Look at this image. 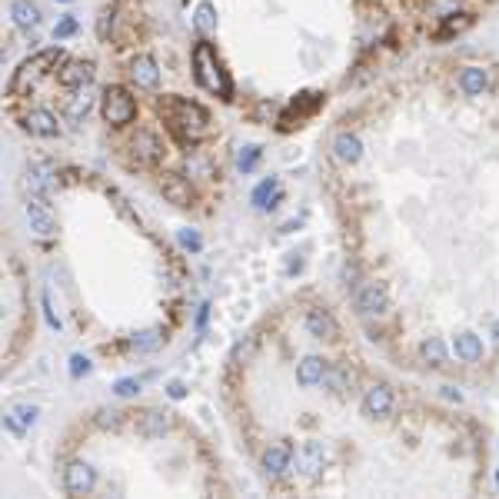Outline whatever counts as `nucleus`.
I'll list each match as a JSON object with an SVG mask.
<instances>
[{"label":"nucleus","instance_id":"nucleus-1","mask_svg":"<svg viewBox=\"0 0 499 499\" xmlns=\"http://www.w3.org/2000/svg\"><path fill=\"white\" fill-rule=\"evenodd\" d=\"M157 113L164 117L166 130L180 140L183 147L197 143L207 134V110L187 97H160L157 100Z\"/></svg>","mask_w":499,"mask_h":499},{"label":"nucleus","instance_id":"nucleus-2","mask_svg":"<svg viewBox=\"0 0 499 499\" xmlns=\"http://www.w3.org/2000/svg\"><path fill=\"white\" fill-rule=\"evenodd\" d=\"M193 74H197L200 87L216 93L220 100H230V97H233V80H230V74L223 70V63L216 57L213 44H207V40H200V44L193 47Z\"/></svg>","mask_w":499,"mask_h":499},{"label":"nucleus","instance_id":"nucleus-3","mask_svg":"<svg viewBox=\"0 0 499 499\" xmlns=\"http://www.w3.org/2000/svg\"><path fill=\"white\" fill-rule=\"evenodd\" d=\"M57 63H63V50H61V47H50V50L33 54V57H27V61L17 67V74H14V80H10V87H7V90H10V93L27 90V87H33V84H37L44 74H50Z\"/></svg>","mask_w":499,"mask_h":499},{"label":"nucleus","instance_id":"nucleus-4","mask_svg":"<svg viewBox=\"0 0 499 499\" xmlns=\"http://www.w3.org/2000/svg\"><path fill=\"white\" fill-rule=\"evenodd\" d=\"M100 113H104L106 123H113V127H123V123H130L136 117V100L130 97L127 87H106L104 97H100Z\"/></svg>","mask_w":499,"mask_h":499},{"label":"nucleus","instance_id":"nucleus-5","mask_svg":"<svg viewBox=\"0 0 499 499\" xmlns=\"http://www.w3.org/2000/svg\"><path fill=\"white\" fill-rule=\"evenodd\" d=\"M57 166L50 164V160H33L31 170H27V187H31L33 197H50L54 190H57Z\"/></svg>","mask_w":499,"mask_h":499},{"label":"nucleus","instance_id":"nucleus-6","mask_svg":"<svg viewBox=\"0 0 499 499\" xmlns=\"http://www.w3.org/2000/svg\"><path fill=\"white\" fill-rule=\"evenodd\" d=\"M386 306H390V293L383 283H363L356 290V313L379 317V313H386Z\"/></svg>","mask_w":499,"mask_h":499},{"label":"nucleus","instance_id":"nucleus-7","mask_svg":"<svg viewBox=\"0 0 499 499\" xmlns=\"http://www.w3.org/2000/svg\"><path fill=\"white\" fill-rule=\"evenodd\" d=\"M93 483H97V476H93V469L84 463V459H74L70 466L63 469V486H67V493L70 496H84V493H90Z\"/></svg>","mask_w":499,"mask_h":499},{"label":"nucleus","instance_id":"nucleus-8","mask_svg":"<svg viewBox=\"0 0 499 499\" xmlns=\"http://www.w3.org/2000/svg\"><path fill=\"white\" fill-rule=\"evenodd\" d=\"M319 106H323V93H317V90H306V93H300L293 104H290V110L280 117V127L283 130H290L293 127V117H296V127H300V120L303 117H310V113H317Z\"/></svg>","mask_w":499,"mask_h":499},{"label":"nucleus","instance_id":"nucleus-9","mask_svg":"<svg viewBox=\"0 0 499 499\" xmlns=\"http://www.w3.org/2000/svg\"><path fill=\"white\" fill-rule=\"evenodd\" d=\"M130 77H134L136 87H143V90H157L160 87V67L153 61L150 54H136L134 61H130Z\"/></svg>","mask_w":499,"mask_h":499},{"label":"nucleus","instance_id":"nucleus-10","mask_svg":"<svg viewBox=\"0 0 499 499\" xmlns=\"http://www.w3.org/2000/svg\"><path fill=\"white\" fill-rule=\"evenodd\" d=\"M27 220H31V230L37 237H54L57 233V220H54V213L47 210L44 197H33L27 203Z\"/></svg>","mask_w":499,"mask_h":499},{"label":"nucleus","instance_id":"nucleus-11","mask_svg":"<svg viewBox=\"0 0 499 499\" xmlns=\"http://www.w3.org/2000/svg\"><path fill=\"white\" fill-rule=\"evenodd\" d=\"M160 193H164L173 207H190V203H193V190H190V183L183 180L180 173H164V177H160Z\"/></svg>","mask_w":499,"mask_h":499},{"label":"nucleus","instance_id":"nucleus-12","mask_svg":"<svg viewBox=\"0 0 499 499\" xmlns=\"http://www.w3.org/2000/svg\"><path fill=\"white\" fill-rule=\"evenodd\" d=\"M393 409V390L386 386V383H377V386H370L363 396V413L366 416H386Z\"/></svg>","mask_w":499,"mask_h":499},{"label":"nucleus","instance_id":"nucleus-13","mask_svg":"<svg viewBox=\"0 0 499 499\" xmlns=\"http://www.w3.org/2000/svg\"><path fill=\"white\" fill-rule=\"evenodd\" d=\"M130 147H134L136 160H143V164H157V160L164 157V143H160L157 134H150V130H136V136L130 140Z\"/></svg>","mask_w":499,"mask_h":499},{"label":"nucleus","instance_id":"nucleus-14","mask_svg":"<svg viewBox=\"0 0 499 499\" xmlns=\"http://www.w3.org/2000/svg\"><path fill=\"white\" fill-rule=\"evenodd\" d=\"M57 80H61L63 87H87L93 80V63L90 61H63V70Z\"/></svg>","mask_w":499,"mask_h":499},{"label":"nucleus","instance_id":"nucleus-15","mask_svg":"<svg viewBox=\"0 0 499 499\" xmlns=\"http://www.w3.org/2000/svg\"><path fill=\"white\" fill-rule=\"evenodd\" d=\"M3 423H7V429H10V433L24 436V433H27V429H31V426L37 423V406L17 403V406H10V413L3 416Z\"/></svg>","mask_w":499,"mask_h":499},{"label":"nucleus","instance_id":"nucleus-16","mask_svg":"<svg viewBox=\"0 0 499 499\" xmlns=\"http://www.w3.org/2000/svg\"><path fill=\"white\" fill-rule=\"evenodd\" d=\"M333 153H336V160H343V164H356L360 157H363V143H360V136L343 130V134H336L333 140Z\"/></svg>","mask_w":499,"mask_h":499},{"label":"nucleus","instance_id":"nucleus-17","mask_svg":"<svg viewBox=\"0 0 499 499\" xmlns=\"http://www.w3.org/2000/svg\"><path fill=\"white\" fill-rule=\"evenodd\" d=\"M24 127H27L33 136H57L61 134L57 117H54L50 110H31V113L24 117Z\"/></svg>","mask_w":499,"mask_h":499},{"label":"nucleus","instance_id":"nucleus-18","mask_svg":"<svg viewBox=\"0 0 499 499\" xmlns=\"http://www.w3.org/2000/svg\"><path fill=\"white\" fill-rule=\"evenodd\" d=\"M459 90L466 93V97H480L483 90H489V74H486L483 67H466L459 74Z\"/></svg>","mask_w":499,"mask_h":499},{"label":"nucleus","instance_id":"nucleus-19","mask_svg":"<svg viewBox=\"0 0 499 499\" xmlns=\"http://www.w3.org/2000/svg\"><path fill=\"white\" fill-rule=\"evenodd\" d=\"M453 349H456V356H459V360H466V363L483 360V340H480L476 333H459V336H456V343H453Z\"/></svg>","mask_w":499,"mask_h":499},{"label":"nucleus","instance_id":"nucleus-20","mask_svg":"<svg viewBox=\"0 0 499 499\" xmlns=\"http://www.w3.org/2000/svg\"><path fill=\"white\" fill-rule=\"evenodd\" d=\"M306 330L319 336V340H333L336 336V319L326 313V310H310L306 313Z\"/></svg>","mask_w":499,"mask_h":499},{"label":"nucleus","instance_id":"nucleus-21","mask_svg":"<svg viewBox=\"0 0 499 499\" xmlns=\"http://www.w3.org/2000/svg\"><path fill=\"white\" fill-rule=\"evenodd\" d=\"M296 463L306 476H319V469H323V446L319 443H303L300 453H296Z\"/></svg>","mask_w":499,"mask_h":499},{"label":"nucleus","instance_id":"nucleus-22","mask_svg":"<svg viewBox=\"0 0 499 499\" xmlns=\"http://www.w3.org/2000/svg\"><path fill=\"white\" fill-rule=\"evenodd\" d=\"M323 377H326V363H323L319 356H306V360L296 366L300 386H317V383H323Z\"/></svg>","mask_w":499,"mask_h":499},{"label":"nucleus","instance_id":"nucleus-23","mask_svg":"<svg viewBox=\"0 0 499 499\" xmlns=\"http://www.w3.org/2000/svg\"><path fill=\"white\" fill-rule=\"evenodd\" d=\"M280 193H283V190H280V180H276V177H267V180L253 190V207H257V210H270V207H276Z\"/></svg>","mask_w":499,"mask_h":499},{"label":"nucleus","instance_id":"nucleus-24","mask_svg":"<svg viewBox=\"0 0 499 499\" xmlns=\"http://www.w3.org/2000/svg\"><path fill=\"white\" fill-rule=\"evenodd\" d=\"M10 17H14L17 27H24V31H31V27L40 24V10L33 7L31 0H14L10 3Z\"/></svg>","mask_w":499,"mask_h":499},{"label":"nucleus","instance_id":"nucleus-25","mask_svg":"<svg viewBox=\"0 0 499 499\" xmlns=\"http://www.w3.org/2000/svg\"><path fill=\"white\" fill-rule=\"evenodd\" d=\"M263 469H267L270 476H283V473L290 469V450L287 446H280V443L270 446V450L263 453Z\"/></svg>","mask_w":499,"mask_h":499},{"label":"nucleus","instance_id":"nucleus-26","mask_svg":"<svg viewBox=\"0 0 499 499\" xmlns=\"http://www.w3.org/2000/svg\"><path fill=\"white\" fill-rule=\"evenodd\" d=\"M466 27H473V14H450L439 24V31L433 33V37H436V40H450L456 33H463Z\"/></svg>","mask_w":499,"mask_h":499},{"label":"nucleus","instance_id":"nucleus-27","mask_svg":"<svg viewBox=\"0 0 499 499\" xmlns=\"http://www.w3.org/2000/svg\"><path fill=\"white\" fill-rule=\"evenodd\" d=\"M90 110H93V97L84 90V93H77V97H70V104L63 106V117H67V123H80Z\"/></svg>","mask_w":499,"mask_h":499},{"label":"nucleus","instance_id":"nucleus-28","mask_svg":"<svg viewBox=\"0 0 499 499\" xmlns=\"http://www.w3.org/2000/svg\"><path fill=\"white\" fill-rule=\"evenodd\" d=\"M166 429H170V420H166V413H160V409L147 413L143 423H140V433H143V436H164Z\"/></svg>","mask_w":499,"mask_h":499},{"label":"nucleus","instance_id":"nucleus-29","mask_svg":"<svg viewBox=\"0 0 499 499\" xmlns=\"http://www.w3.org/2000/svg\"><path fill=\"white\" fill-rule=\"evenodd\" d=\"M323 383H326L330 390H336V393H343V390H349V383H353V373H349L347 366H326Z\"/></svg>","mask_w":499,"mask_h":499},{"label":"nucleus","instance_id":"nucleus-30","mask_svg":"<svg viewBox=\"0 0 499 499\" xmlns=\"http://www.w3.org/2000/svg\"><path fill=\"white\" fill-rule=\"evenodd\" d=\"M193 24H197L200 33H213L216 31V14H213V3L210 0H203L197 7V17H193Z\"/></svg>","mask_w":499,"mask_h":499},{"label":"nucleus","instance_id":"nucleus-31","mask_svg":"<svg viewBox=\"0 0 499 499\" xmlns=\"http://www.w3.org/2000/svg\"><path fill=\"white\" fill-rule=\"evenodd\" d=\"M420 353H423V360L429 366H446V347L439 340H426L423 347H420Z\"/></svg>","mask_w":499,"mask_h":499},{"label":"nucleus","instance_id":"nucleus-32","mask_svg":"<svg viewBox=\"0 0 499 499\" xmlns=\"http://www.w3.org/2000/svg\"><path fill=\"white\" fill-rule=\"evenodd\" d=\"M157 343H160V330H147L130 343V349H134V353H147V349H153Z\"/></svg>","mask_w":499,"mask_h":499},{"label":"nucleus","instance_id":"nucleus-33","mask_svg":"<svg viewBox=\"0 0 499 499\" xmlns=\"http://www.w3.org/2000/svg\"><path fill=\"white\" fill-rule=\"evenodd\" d=\"M77 31H80L77 17L67 14V17H61V20H57V27H54V37H57V40H67V37H74Z\"/></svg>","mask_w":499,"mask_h":499},{"label":"nucleus","instance_id":"nucleus-34","mask_svg":"<svg viewBox=\"0 0 499 499\" xmlns=\"http://www.w3.org/2000/svg\"><path fill=\"white\" fill-rule=\"evenodd\" d=\"M260 153H263L260 147H243L240 157H237V166H240L243 173H250V170L260 164Z\"/></svg>","mask_w":499,"mask_h":499},{"label":"nucleus","instance_id":"nucleus-35","mask_svg":"<svg viewBox=\"0 0 499 499\" xmlns=\"http://www.w3.org/2000/svg\"><path fill=\"white\" fill-rule=\"evenodd\" d=\"M180 246L183 250H193V253H197V250H203V240H200V233L197 230H180Z\"/></svg>","mask_w":499,"mask_h":499},{"label":"nucleus","instance_id":"nucleus-36","mask_svg":"<svg viewBox=\"0 0 499 499\" xmlns=\"http://www.w3.org/2000/svg\"><path fill=\"white\" fill-rule=\"evenodd\" d=\"M113 393L117 396H136L140 393V379L127 377V379H117V386H113Z\"/></svg>","mask_w":499,"mask_h":499},{"label":"nucleus","instance_id":"nucleus-37","mask_svg":"<svg viewBox=\"0 0 499 499\" xmlns=\"http://www.w3.org/2000/svg\"><path fill=\"white\" fill-rule=\"evenodd\" d=\"M120 416L117 409H104V413H97V426H104V429H117L120 426Z\"/></svg>","mask_w":499,"mask_h":499},{"label":"nucleus","instance_id":"nucleus-38","mask_svg":"<svg viewBox=\"0 0 499 499\" xmlns=\"http://www.w3.org/2000/svg\"><path fill=\"white\" fill-rule=\"evenodd\" d=\"M70 373H74V377L90 373V360H87V356H74V360H70Z\"/></svg>","mask_w":499,"mask_h":499},{"label":"nucleus","instance_id":"nucleus-39","mask_svg":"<svg viewBox=\"0 0 499 499\" xmlns=\"http://www.w3.org/2000/svg\"><path fill=\"white\" fill-rule=\"evenodd\" d=\"M110 24H113V7L100 14V24H97V33H100V37H106V27H110Z\"/></svg>","mask_w":499,"mask_h":499},{"label":"nucleus","instance_id":"nucleus-40","mask_svg":"<svg viewBox=\"0 0 499 499\" xmlns=\"http://www.w3.org/2000/svg\"><path fill=\"white\" fill-rule=\"evenodd\" d=\"M166 393L173 396V399H183V396H187V386H183L180 379H173V383H170V386H166Z\"/></svg>","mask_w":499,"mask_h":499},{"label":"nucleus","instance_id":"nucleus-41","mask_svg":"<svg viewBox=\"0 0 499 499\" xmlns=\"http://www.w3.org/2000/svg\"><path fill=\"white\" fill-rule=\"evenodd\" d=\"M207 317H210V306L203 303V306H200V313H197V330H203V323H207Z\"/></svg>","mask_w":499,"mask_h":499},{"label":"nucleus","instance_id":"nucleus-42","mask_svg":"<svg viewBox=\"0 0 499 499\" xmlns=\"http://www.w3.org/2000/svg\"><path fill=\"white\" fill-rule=\"evenodd\" d=\"M443 396H446V399H456V403L463 399V393H459L456 386H443Z\"/></svg>","mask_w":499,"mask_h":499},{"label":"nucleus","instance_id":"nucleus-43","mask_svg":"<svg viewBox=\"0 0 499 499\" xmlns=\"http://www.w3.org/2000/svg\"><path fill=\"white\" fill-rule=\"evenodd\" d=\"M493 340H496V347H499V323L493 326Z\"/></svg>","mask_w":499,"mask_h":499},{"label":"nucleus","instance_id":"nucleus-44","mask_svg":"<svg viewBox=\"0 0 499 499\" xmlns=\"http://www.w3.org/2000/svg\"><path fill=\"white\" fill-rule=\"evenodd\" d=\"M57 3H74V0H57Z\"/></svg>","mask_w":499,"mask_h":499},{"label":"nucleus","instance_id":"nucleus-45","mask_svg":"<svg viewBox=\"0 0 499 499\" xmlns=\"http://www.w3.org/2000/svg\"><path fill=\"white\" fill-rule=\"evenodd\" d=\"M496 486H499V473H496Z\"/></svg>","mask_w":499,"mask_h":499}]
</instances>
